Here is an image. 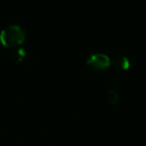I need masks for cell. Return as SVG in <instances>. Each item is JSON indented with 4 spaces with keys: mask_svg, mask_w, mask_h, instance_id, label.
<instances>
[{
    "mask_svg": "<svg viewBox=\"0 0 146 146\" xmlns=\"http://www.w3.org/2000/svg\"><path fill=\"white\" fill-rule=\"evenodd\" d=\"M106 95H107V100L111 104L115 105V104L118 103V100H119V95H118L117 91H116L115 89L111 88V89L107 90V94H106Z\"/></svg>",
    "mask_w": 146,
    "mask_h": 146,
    "instance_id": "277c9868",
    "label": "cell"
},
{
    "mask_svg": "<svg viewBox=\"0 0 146 146\" xmlns=\"http://www.w3.org/2000/svg\"><path fill=\"white\" fill-rule=\"evenodd\" d=\"M25 56H26V51L24 50V48H20V47L16 48V50L13 53V57H14L15 60L18 61V62L22 61Z\"/></svg>",
    "mask_w": 146,
    "mask_h": 146,
    "instance_id": "5b68a950",
    "label": "cell"
},
{
    "mask_svg": "<svg viewBox=\"0 0 146 146\" xmlns=\"http://www.w3.org/2000/svg\"><path fill=\"white\" fill-rule=\"evenodd\" d=\"M130 66V62L127 57H118L114 61V67L118 71H126Z\"/></svg>",
    "mask_w": 146,
    "mask_h": 146,
    "instance_id": "3957f363",
    "label": "cell"
},
{
    "mask_svg": "<svg viewBox=\"0 0 146 146\" xmlns=\"http://www.w3.org/2000/svg\"><path fill=\"white\" fill-rule=\"evenodd\" d=\"M87 65L92 71L101 72L111 65L109 57L103 53H94L87 59Z\"/></svg>",
    "mask_w": 146,
    "mask_h": 146,
    "instance_id": "7a4b0ae2",
    "label": "cell"
},
{
    "mask_svg": "<svg viewBox=\"0 0 146 146\" xmlns=\"http://www.w3.org/2000/svg\"><path fill=\"white\" fill-rule=\"evenodd\" d=\"M25 41V32L18 25H9L0 32V43L6 48H18Z\"/></svg>",
    "mask_w": 146,
    "mask_h": 146,
    "instance_id": "6da1fadb",
    "label": "cell"
}]
</instances>
